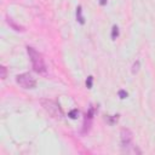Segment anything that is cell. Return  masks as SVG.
I'll use <instances>...</instances> for the list:
<instances>
[{"label": "cell", "mask_w": 155, "mask_h": 155, "mask_svg": "<svg viewBox=\"0 0 155 155\" xmlns=\"http://www.w3.org/2000/svg\"><path fill=\"white\" fill-rule=\"evenodd\" d=\"M6 22H7V24H9L12 29H15L16 32H23V30H24V28H23L22 25H19V24H17V23H15V22H13V19L10 18V17H6Z\"/></svg>", "instance_id": "5b68a950"}, {"label": "cell", "mask_w": 155, "mask_h": 155, "mask_svg": "<svg viewBox=\"0 0 155 155\" xmlns=\"http://www.w3.org/2000/svg\"><path fill=\"white\" fill-rule=\"evenodd\" d=\"M78 115H79V110H78V109H73V110L69 111L68 116H69L70 119H76V117H78Z\"/></svg>", "instance_id": "9c48e42d"}, {"label": "cell", "mask_w": 155, "mask_h": 155, "mask_svg": "<svg viewBox=\"0 0 155 155\" xmlns=\"http://www.w3.org/2000/svg\"><path fill=\"white\" fill-rule=\"evenodd\" d=\"M40 103H41V105H42V108H44L45 110L47 111L52 117L58 119V120L63 117V111H62L61 107L55 101H51V99H41Z\"/></svg>", "instance_id": "7a4b0ae2"}, {"label": "cell", "mask_w": 155, "mask_h": 155, "mask_svg": "<svg viewBox=\"0 0 155 155\" xmlns=\"http://www.w3.org/2000/svg\"><path fill=\"white\" fill-rule=\"evenodd\" d=\"M127 92L125 91V90H120V91H119V97L121 98V99H125V98L127 97Z\"/></svg>", "instance_id": "7c38bea8"}, {"label": "cell", "mask_w": 155, "mask_h": 155, "mask_svg": "<svg viewBox=\"0 0 155 155\" xmlns=\"http://www.w3.org/2000/svg\"><path fill=\"white\" fill-rule=\"evenodd\" d=\"M6 75H7V70H6V67L4 66H0V78L1 79H6Z\"/></svg>", "instance_id": "ba28073f"}, {"label": "cell", "mask_w": 155, "mask_h": 155, "mask_svg": "<svg viewBox=\"0 0 155 155\" xmlns=\"http://www.w3.org/2000/svg\"><path fill=\"white\" fill-rule=\"evenodd\" d=\"M92 81H93V78H92V76H89L87 80H86V86H87V89H92Z\"/></svg>", "instance_id": "8fae6325"}, {"label": "cell", "mask_w": 155, "mask_h": 155, "mask_svg": "<svg viewBox=\"0 0 155 155\" xmlns=\"http://www.w3.org/2000/svg\"><path fill=\"white\" fill-rule=\"evenodd\" d=\"M16 82L19 86H22L23 89H35L36 87V81H35L32 74L29 73H23L17 75Z\"/></svg>", "instance_id": "3957f363"}, {"label": "cell", "mask_w": 155, "mask_h": 155, "mask_svg": "<svg viewBox=\"0 0 155 155\" xmlns=\"http://www.w3.org/2000/svg\"><path fill=\"white\" fill-rule=\"evenodd\" d=\"M120 136H121V144L122 147H130L132 144V138H133V135L129 129H122L120 132Z\"/></svg>", "instance_id": "277c9868"}, {"label": "cell", "mask_w": 155, "mask_h": 155, "mask_svg": "<svg viewBox=\"0 0 155 155\" xmlns=\"http://www.w3.org/2000/svg\"><path fill=\"white\" fill-rule=\"evenodd\" d=\"M138 69H139V61H136V62L133 63V66H132V73L136 74L137 72H138Z\"/></svg>", "instance_id": "30bf717a"}, {"label": "cell", "mask_w": 155, "mask_h": 155, "mask_svg": "<svg viewBox=\"0 0 155 155\" xmlns=\"http://www.w3.org/2000/svg\"><path fill=\"white\" fill-rule=\"evenodd\" d=\"M117 36H119V28H117V25H114L113 29H111V39L115 40Z\"/></svg>", "instance_id": "52a82bcc"}, {"label": "cell", "mask_w": 155, "mask_h": 155, "mask_svg": "<svg viewBox=\"0 0 155 155\" xmlns=\"http://www.w3.org/2000/svg\"><path fill=\"white\" fill-rule=\"evenodd\" d=\"M27 52H28V56L30 58V62H32L33 69L36 73L45 75L46 74V64H45L44 58H42L41 54H39L38 51L35 50L34 47H32V46L27 47Z\"/></svg>", "instance_id": "6da1fadb"}, {"label": "cell", "mask_w": 155, "mask_h": 155, "mask_svg": "<svg viewBox=\"0 0 155 155\" xmlns=\"http://www.w3.org/2000/svg\"><path fill=\"white\" fill-rule=\"evenodd\" d=\"M76 19H78V22L81 23V24H84V23H85V18H84V16H82V9H81V6L76 7Z\"/></svg>", "instance_id": "8992f818"}, {"label": "cell", "mask_w": 155, "mask_h": 155, "mask_svg": "<svg viewBox=\"0 0 155 155\" xmlns=\"http://www.w3.org/2000/svg\"><path fill=\"white\" fill-rule=\"evenodd\" d=\"M99 4H101V5H105V4H107V0H99Z\"/></svg>", "instance_id": "4fadbf2b"}]
</instances>
